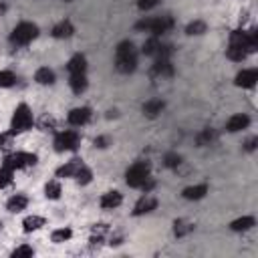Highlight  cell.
<instances>
[{
    "instance_id": "obj_24",
    "label": "cell",
    "mask_w": 258,
    "mask_h": 258,
    "mask_svg": "<svg viewBox=\"0 0 258 258\" xmlns=\"http://www.w3.org/2000/svg\"><path fill=\"white\" fill-rule=\"evenodd\" d=\"M192 230H194V224L188 222V220H176V222H174V234H176L178 238L188 236Z\"/></svg>"
},
{
    "instance_id": "obj_4",
    "label": "cell",
    "mask_w": 258,
    "mask_h": 258,
    "mask_svg": "<svg viewBox=\"0 0 258 258\" xmlns=\"http://www.w3.org/2000/svg\"><path fill=\"white\" fill-rule=\"evenodd\" d=\"M39 37V27L33 25V23H21L13 35H11V43L17 45V47H25L29 43H33L35 39Z\"/></svg>"
},
{
    "instance_id": "obj_16",
    "label": "cell",
    "mask_w": 258,
    "mask_h": 258,
    "mask_svg": "<svg viewBox=\"0 0 258 258\" xmlns=\"http://www.w3.org/2000/svg\"><path fill=\"white\" fill-rule=\"evenodd\" d=\"M81 166H83L81 160H73V162L65 164L63 168H59V170H57V176H59V178H75L77 172L81 170Z\"/></svg>"
},
{
    "instance_id": "obj_31",
    "label": "cell",
    "mask_w": 258,
    "mask_h": 258,
    "mask_svg": "<svg viewBox=\"0 0 258 258\" xmlns=\"http://www.w3.org/2000/svg\"><path fill=\"white\" fill-rule=\"evenodd\" d=\"M15 83H17V77H15L13 71H0V87L9 89V87H13Z\"/></svg>"
},
{
    "instance_id": "obj_10",
    "label": "cell",
    "mask_w": 258,
    "mask_h": 258,
    "mask_svg": "<svg viewBox=\"0 0 258 258\" xmlns=\"http://www.w3.org/2000/svg\"><path fill=\"white\" fill-rule=\"evenodd\" d=\"M158 208V200L154 198V196H144L138 204H136V208H134V216H144V214H150L152 210H156Z\"/></svg>"
},
{
    "instance_id": "obj_41",
    "label": "cell",
    "mask_w": 258,
    "mask_h": 258,
    "mask_svg": "<svg viewBox=\"0 0 258 258\" xmlns=\"http://www.w3.org/2000/svg\"><path fill=\"white\" fill-rule=\"evenodd\" d=\"M256 146H258V138H250V140L244 144V150H246V152H254Z\"/></svg>"
},
{
    "instance_id": "obj_11",
    "label": "cell",
    "mask_w": 258,
    "mask_h": 258,
    "mask_svg": "<svg viewBox=\"0 0 258 258\" xmlns=\"http://www.w3.org/2000/svg\"><path fill=\"white\" fill-rule=\"evenodd\" d=\"M152 75L154 77H172L174 75V65H172V59H158L154 69H152Z\"/></svg>"
},
{
    "instance_id": "obj_38",
    "label": "cell",
    "mask_w": 258,
    "mask_h": 258,
    "mask_svg": "<svg viewBox=\"0 0 258 258\" xmlns=\"http://www.w3.org/2000/svg\"><path fill=\"white\" fill-rule=\"evenodd\" d=\"M158 5H160V0H138V9L140 11H150V9L158 7Z\"/></svg>"
},
{
    "instance_id": "obj_8",
    "label": "cell",
    "mask_w": 258,
    "mask_h": 258,
    "mask_svg": "<svg viewBox=\"0 0 258 258\" xmlns=\"http://www.w3.org/2000/svg\"><path fill=\"white\" fill-rule=\"evenodd\" d=\"M256 81H258V71L256 69H244V71H240L238 75H236V85L238 87H244V89H252L254 85H256Z\"/></svg>"
},
{
    "instance_id": "obj_2",
    "label": "cell",
    "mask_w": 258,
    "mask_h": 258,
    "mask_svg": "<svg viewBox=\"0 0 258 258\" xmlns=\"http://www.w3.org/2000/svg\"><path fill=\"white\" fill-rule=\"evenodd\" d=\"M172 27H174V19H172L170 15H166V17H154V19H146V21H142V23H138V25H136V29H138V31H150V33H154V37H160V35L168 33Z\"/></svg>"
},
{
    "instance_id": "obj_26",
    "label": "cell",
    "mask_w": 258,
    "mask_h": 258,
    "mask_svg": "<svg viewBox=\"0 0 258 258\" xmlns=\"http://www.w3.org/2000/svg\"><path fill=\"white\" fill-rule=\"evenodd\" d=\"M226 57H228L230 61H244V59L248 57V53H246L244 49L236 47V45H230L228 51H226Z\"/></svg>"
},
{
    "instance_id": "obj_3",
    "label": "cell",
    "mask_w": 258,
    "mask_h": 258,
    "mask_svg": "<svg viewBox=\"0 0 258 258\" xmlns=\"http://www.w3.org/2000/svg\"><path fill=\"white\" fill-rule=\"evenodd\" d=\"M152 166L148 162H136L134 166H129V170L125 172V182L132 188H142L144 182L150 178Z\"/></svg>"
},
{
    "instance_id": "obj_23",
    "label": "cell",
    "mask_w": 258,
    "mask_h": 258,
    "mask_svg": "<svg viewBox=\"0 0 258 258\" xmlns=\"http://www.w3.org/2000/svg\"><path fill=\"white\" fill-rule=\"evenodd\" d=\"M252 226H254V218H252V216L238 218V220H234V222L230 224V228H232L234 232H246V230H250Z\"/></svg>"
},
{
    "instance_id": "obj_40",
    "label": "cell",
    "mask_w": 258,
    "mask_h": 258,
    "mask_svg": "<svg viewBox=\"0 0 258 258\" xmlns=\"http://www.w3.org/2000/svg\"><path fill=\"white\" fill-rule=\"evenodd\" d=\"M109 142H111L109 138H105V136H101V138H97V140L93 142V146H95V148H101V150H105V148L109 146Z\"/></svg>"
},
{
    "instance_id": "obj_34",
    "label": "cell",
    "mask_w": 258,
    "mask_h": 258,
    "mask_svg": "<svg viewBox=\"0 0 258 258\" xmlns=\"http://www.w3.org/2000/svg\"><path fill=\"white\" fill-rule=\"evenodd\" d=\"M164 164H166V168H178V166L182 164V158H180L178 154H168V156L164 158Z\"/></svg>"
},
{
    "instance_id": "obj_19",
    "label": "cell",
    "mask_w": 258,
    "mask_h": 258,
    "mask_svg": "<svg viewBox=\"0 0 258 258\" xmlns=\"http://www.w3.org/2000/svg\"><path fill=\"white\" fill-rule=\"evenodd\" d=\"M73 33H75V27L69 21H63L53 29V37L55 39H69V37H73Z\"/></svg>"
},
{
    "instance_id": "obj_25",
    "label": "cell",
    "mask_w": 258,
    "mask_h": 258,
    "mask_svg": "<svg viewBox=\"0 0 258 258\" xmlns=\"http://www.w3.org/2000/svg\"><path fill=\"white\" fill-rule=\"evenodd\" d=\"M216 138H218V134L214 132L212 127H208V129H204V132L198 136V146H200V148H204V146H210V144H212Z\"/></svg>"
},
{
    "instance_id": "obj_18",
    "label": "cell",
    "mask_w": 258,
    "mask_h": 258,
    "mask_svg": "<svg viewBox=\"0 0 258 258\" xmlns=\"http://www.w3.org/2000/svg\"><path fill=\"white\" fill-rule=\"evenodd\" d=\"M206 194H208V186H206V184H200V186H190V188H186L182 196H184L186 200H202Z\"/></svg>"
},
{
    "instance_id": "obj_1",
    "label": "cell",
    "mask_w": 258,
    "mask_h": 258,
    "mask_svg": "<svg viewBox=\"0 0 258 258\" xmlns=\"http://www.w3.org/2000/svg\"><path fill=\"white\" fill-rule=\"evenodd\" d=\"M136 67H138V51L134 43H129V41L119 43L115 51V69L123 75H129L136 71Z\"/></svg>"
},
{
    "instance_id": "obj_21",
    "label": "cell",
    "mask_w": 258,
    "mask_h": 258,
    "mask_svg": "<svg viewBox=\"0 0 258 258\" xmlns=\"http://www.w3.org/2000/svg\"><path fill=\"white\" fill-rule=\"evenodd\" d=\"M71 89H73V93H77V95H81L85 89H87V77H85V73H81V75H71Z\"/></svg>"
},
{
    "instance_id": "obj_13",
    "label": "cell",
    "mask_w": 258,
    "mask_h": 258,
    "mask_svg": "<svg viewBox=\"0 0 258 258\" xmlns=\"http://www.w3.org/2000/svg\"><path fill=\"white\" fill-rule=\"evenodd\" d=\"M164 107H166V103L162 101V99H152V101H148V103H144V115L146 117H150V119H154V117H158L162 111H164Z\"/></svg>"
},
{
    "instance_id": "obj_36",
    "label": "cell",
    "mask_w": 258,
    "mask_h": 258,
    "mask_svg": "<svg viewBox=\"0 0 258 258\" xmlns=\"http://www.w3.org/2000/svg\"><path fill=\"white\" fill-rule=\"evenodd\" d=\"M13 140H15V134L9 132V134H0V148L3 150H9L13 146Z\"/></svg>"
},
{
    "instance_id": "obj_43",
    "label": "cell",
    "mask_w": 258,
    "mask_h": 258,
    "mask_svg": "<svg viewBox=\"0 0 258 258\" xmlns=\"http://www.w3.org/2000/svg\"><path fill=\"white\" fill-rule=\"evenodd\" d=\"M65 3H73V0H65Z\"/></svg>"
},
{
    "instance_id": "obj_12",
    "label": "cell",
    "mask_w": 258,
    "mask_h": 258,
    "mask_svg": "<svg viewBox=\"0 0 258 258\" xmlns=\"http://www.w3.org/2000/svg\"><path fill=\"white\" fill-rule=\"evenodd\" d=\"M250 125V117L248 115H232L226 123V129L230 134H236V132H242V129H246Z\"/></svg>"
},
{
    "instance_id": "obj_30",
    "label": "cell",
    "mask_w": 258,
    "mask_h": 258,
    "mask_svg": "<svg viewBox=\"0 0 258 258\" xmlns=\"http://www.w3.org/2000/svg\"><path fill=\"white\" fill-rule=\"evenodd\" d=\"M160 41H158V37H152L150 41H146V45H144V55H148V57H156V53H158V49H160Z\"/></svg>"
},
{
    "instance_id": "obj_22",
    "label": "cell",
    "mask_w": 258,
    "mask_h": 258,
    "mask_svg": "<svg viewBox=\"0 0 258 258\" xmlns=\"http://www.w3.org/2000/svg\"><path fill=\"white\" fill-rule=\"evenodd\" d=\"M45 224H47L45 218H41V216H29V218H25L23 228H25V232H35V230L43 228Z\"/></svg>"
},
{
    "instance_id": "obj_7",
    "label": "cell",
    "mask_w": 258,
    "mask_h": 258,
    "mask_svg": "<svg viewBox=\"0 0 258 258\" xmlns=\"http://www.w3.org/2000/svg\"><path fill=\"white\" fill-rule=\"evenodd\" d=\"M79 142H81V138L77 132H71V129L69 132H61L55 138V150L57 152H73V150H77Z\"/></svg>"
},
{
    "instance_id": "obj_14",
    "label": "cell",
    "mask_w": 258,
    "mask_h": 258,
    "mask_svg": "<svg viewBox=\"0 0 258 258\" xmlns=\"http://www.w3.org/2000/svg\"><path fill=\"white\" fill-rule=\"evenodd\" d=\"M67 71H69V75H81V73H85V71H87V59H85L83 55H75V57L69 61Z\"/></svg>"
},
{
    "instance_id": "obj_5",
    "label": "cell",
    "mask_w": 258,
    "mask_h": 258,
    "mask_svg": "<svg viewBox=\"0 0 258 258\" xmlns=\"http://www.w3.org/2000/svg\"><path fill=\"white\" fill-rule=\"evenodd\" d=\"M33 127V113L31 109L23 103L15 109V115H13V125H11V132L17 136V134H23V132H29Z\"/></svg>"
},
{
    "instance_id": "obj_42",
    "label": "cell",
    "mask_w": 258,
    "mask_h": 258,
    "mask_svg": "<svg viewBox=\"0 0 258 258\" xmlns=\"http://www.w3.org/2000/svg\"><path fill=\"white\" fill-rule=\"evenodd\" d=\"M7 13V3L5 0H0V15H5Z\"/></svg>"
},
{
    "instance_id": "obj_37",
    "label": "cell",
    "mask_w": 258,
    "mask_h": 258,
    "mask_svg": "<svg viewBox=\"0 0 258 258\" xmlns=\"http://www.w3.org/2000/svg\"><path fill=\"white\" fill-rule=\"evenodd\" d=\"M41 129H43V132H55V119L49 117V115H45L41 119Z\"/></svg>"
},
{
    "instance_id": "obj_9",
    "label": "cell",
    "mask_w": 258,
    "mask_h": 258,
    "mask_svg": "<svg viewBox=\"0 0 258 258\" xmlns=\"http://www.w3.org/2000/svg\"><path fill=\"white\" fill-rule=\"evenodd\" d=\"M67 119H69L71 125L81 127V125L89 123V119H91V109H89V107H77V109H73V111L69 113Z\"/></svg>"
},
{
    "instance_id": "obj_29",
    "label": "cell",
    "mask_w": 258,
    "mask_h": 258,
    "mask_svg": "<svg viewBox=\"0 0 258 258\" xmlns=\"http://www.w3.org/2000/svg\"><path fill=\"white\" fill-rule=\"evenodd\" d=\"M71 236H73L71 228H59V230H55V232L51 234V240H53L55 244H61V242H67Z\"/></svg>"
},
{
    "instance_id": "obj_28",
    "label": "cell",
    "mask_w": 258,
    "mask_h": 258,
    "mask_svg": "<svg viewBox=\"0 0 258 258\" xmlns=\"http://www.w3.org/2000/svg\"><path fill=\"white\" fill-rule=\"evenodd\" d=\"M75 180L81 184V186H87V184H91V180H93V172L83 164L81 166V170L77 172V176H75Z\"/></svg>"
},
{
    "instance_id": "obj_15",
    "label": "cell",
    "mask_w": 258,
    "mask_h": 258,
    "mask_svg": "<svg viewBox=\"0 0 258 258\" xmlns=\"http://www.w3.org/2000/svg\"><path fill=\"white\" fill-rule=\"evenodd\" d=\"M121 202H123V198L119 192H107L101 196V208L103 210H113V208L121 206Z\"/></svg>"
},
{
    "instance_id": "obj_27",
    "label": "cell",
    "mask_w": 258,
    "mask_h": 258,
    "mask_svg": "<svg viewBox=\"0 0 258 258\" xmlns=\"http://www.w3.org/2000/svg\"><path fill=\"white\" fill-rule=\"evenodd\" d=\"M61 184L59 182H49L47 186H45V196L49 198V200H59L61 198Z\"/></svg>"
},
{
    "instance_id": "obj_6",
    "label": "cell",
    "mask_w": 258,
    "mask_h": 258,
    "mask_svg": "<svg viewBox=\"0 0 258 258\" xmlns=\"http://www.w3.org/2000/svg\"><path fill=\"white\" fill-rule=\"evenodd\" d=\"M35 164H37V156H35V154L19 152V154L7 156L3 166L11 168V170H25V168H31V166H35Z\"/></svg>"
},
{
    "instance_id": "obj_17",
    "label": "cell",
    "mask_w": 258,
    "mask_h": 258,
    "mask_svg": "<svg viewBox=\"0 0 258 258\" xmlns=\"http://www.w3.org/2000/svg\"><path fill=\"white\" fill-rule=\"evenodd\" d=\"M27 206H29V198H27V196H21V194L13 196V198L7 202V210H9V212H13V214L23 212Z\"/></svg>"
},
{
    "instance_id": "obj_33",
    "label": "cell",
    "mask_w": 258,
    "mask_h": 258,
    "mask_svg": "<svg viewBox=\"0 0 258 258\" xmlns=\"http://www.w3.org/2000/svg\"><path fill=\"white\" fill-rule=\"evenodd\" d=\"M202 33H206V23L202 21H194L186 27V35H202Z\"/></svg>"
},
{
    "instance_id": "obj_39",
    "label": "cell",
    "mask_w": 258,
    "mask_h": 258,
    "mask_svg": "<svg viewBox=\"0 0 258 258\" xmlns=\"http://www.w3.org/2000/svg\"><path fill=\"white\" fill-rule=\"evenodd\" d=\"M107 232H109V226H107V224H97V226H93V234H95V236H103V238H105Z\"/></svg>"
},
{
    "instance_id": "obj_20",
    "label": "cell",
    "mask_w": 258,
    "mask_h": 258,
    "mask_svg": "<svg viewBox=\"0 0 258 258\" xmlns=\"http://www.w3.org/2000/svg\"><path fill=\"white\" fill-rule=\"evenodd\" d=\"M35 81H37L39 85H53V83H55V73H53L49 67H43V69L37 71Z\"/></svg>"
},
{
    "instance_id": "obj_35",
    "label": "cell",
    "mask_w": 258,
    "mask_h": 258,
    "mask_svg": "<svg viewBox=\"0 0 258 258\" xmlns=\"http://www.w3.org/2000/svg\"><path fill=\"white\" fill-rule=\"evenodd\" d=\"M33 254H35V250H33L31 246H19V248L13 252L15 258H27V256H33Z\"/></svg>"
},
{
    "instance_id": "obj_32",
    "label": "cell",
    "mask_w": 258,
    "mask_h": 258,
    "mask_svg": "<svg viewBox=\"0 0 258 258\" xmlns=\"http://www.w3.org/2000/svg\"><path fill=\"white\" fill-rule=\"evenodd\" d=\"M13 172H15V170H11V168H7V166L0 168V188H7V186L13 184Z\"/></svg>"
}]
</instances>
